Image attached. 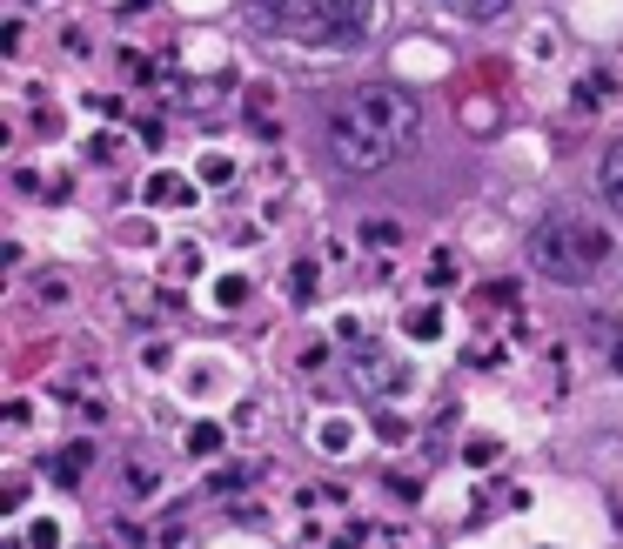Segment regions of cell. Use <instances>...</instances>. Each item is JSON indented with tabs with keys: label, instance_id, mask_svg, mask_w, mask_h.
<instances>
[{
	"label": "cell",
	"instance_id": "obj_1",
	"mask_svg": "<svg viewBox=\"0 0 623 549\" xmlns=\"http://www.w3.org/2000/svg\"><path fill=\"white\" fill-rule=\"evenodd\" d=\"M322 141H329V161L342 175H382L416 154L423 141V101L409 88H389V81H369V88H349L322 121Z\"/></svg>",
	"mask_w": 623,
	"mask_h": 549
},
{
	"label": "cell",
	"instance_id": "obj_2",
	"mask_svg": "<svg viewBox=\"0 0 623 549\" xmlns=\"http://www.w3.org/2000/svg\"><path fill=\"white\" fill-rule=\"evenodd\" d=\"M255 7L275 34H289L302 47H335V54L369 47L382 21V0H255Z\"/></svg>",
	"mask_w": 623,
	"mask_h": 549
},
{
	"label": "cell",
	"instance_id": "obj_3",
	"mask_svg": "<svg viewBox=\"0 0 623 549\" xmlns=\"http://www.w3.org/2000/svg\"><path fill=\"white\" fill-rule=\"evenodd\" d=\"M530 262H536V275H550L557 288H583L603 262H610V235H603L590 215H577V208H557V215L536 221Z\"/></svg>",
	"mask_w": 623,
	"mask_h": 549
},
{
	"label": "cell",
	"instance_id": "obj_4",
	"mask_svg": "<svg viewBox=\"0 0 623 549\" xmlns=\"http://www.w3.org/2000/svg\"><path fill=\"white\" fill-rule=\"evenodd\" d=\"M597 195H603L610 215H623V134L603 148V161H597Z\"/></svg>",
	"mask_w": 623,
	"mask_h": 549
},
{
	"label": "cell",
	"instance_id": "obj_5",
	"mask_svg": "<svg viewBox=\"0 0 623 549\" xmlns=\"http://www.w3.org/2000/svg\"><path fill=\"white\" fill-rule=\"evenodd\" d=\"M88 462H94V456H88V442H67V449L47 462V469H54V483H61V489H74L81 476H88Z\"/></svg>",
	"mask_w": 623,
	"mask_h": 549
},
{
	"label": "cell",
	"instance_id": "obj_6",
	"mask_svg": "<svg viewBox=\"0 0 623 549\" xmlns=\"http://www.w3.org/2000/svg\"><path fill=\"white\" fill-rule=\"evenodd\" d=\"M449 14H456V21H503V14H510V0H443Z\"/></svg>",
	"mask_w": 623,
	"mask_h": 549
},
{
	"label": "cell",
	"instance_id": "obj_7",
	"mask_svg": "<svg viewBox=\"0 0 623 549\" xmlns=\"http://www.w3.org/2000/svg\"><path fill=\"white\" fill-rule=\"evenodd\" d=\"M148 201H155V208H188L195 195H188V181L181 175H155L148 181Z\"/></svg>",
	"mask_w": 623,
	"mask_h": 549
},
{
	"label": "cell",
	"instance_id": "obj_8",
	"mask_svg": "<svg viewBox=\"0 0 623 549\" xmlns=\"http://www.w3.org/2000/svg\"><path fill=\"white\" fill-rule=\"evenodd\" d=\"M356 382H362V389H402V382H409V375H402V369H389V362H376V355H362Z\"/></svg>",
	"mask_w": 623,
	"mask_h": 549
},
{
	"label": "cell",
	"instance_id": "obj_9",
	"mask_svg": "<svg viewBox=\"0 0 623 549\" xmlns=\"http://www.w3.org/2000/svg\"><path fill=\"white\" fill-rule=\"evenodd\" d=\"M590 342L610 355V369H623V322H597V329H590Z\"/></svg>",
	"mask_w": 623,
	"mask_h": 549
},
{
	"label": "cell",
	"instance_id": "obj_10",
	"mask_svg": "<svg viewBox=\"0 0 623 549\" xmlns=\"http://www.w3.org/2000/svg\"><path fill=\"white\" fill-rule=\"evenodd\" d=\"M610 101V74H583L577 81V108H603Z\"/></svg>",
	"mask_w": 623,
	"mask_h": 549
},
{
	"label": "cell",
	"instance_id": "obj_11",
	"mask_svg": "<svg viewBox=\"0 0 623 549\" xmlns=\"http://www.w3.org/2000/svg\"><path fill=\"white\" fill-rule=\"evenodd\" d=\"M188 449H195V456H215V449H222V429H215V422H195V429H188Z\"/></svg>",
	"mask_w": 623,
	"mask_h": 549
},
{
	"label": "cell",
	"instance_id": "obj_12",
	"mask_svg": "<svg viewBox=\"0 0 623 549\" xmlns=\"http://www.w3.org/2000/svg\"><path fill=\"white\" fill-rule=\"evenodd\" d=\"M289 295H295V302H309V295H315V262H295L289 268Z\"/></svg>",
	"mask_w": 623,
	"mask_h": 549
},
{
	"label": "cell",
	"instance_id": "obj_13",
	"mask_svg": "<svg viewBox=\"0 0 623 549\" xmlns=\"http://www.w3.org/2000/svg\"><path fill=\"white\" fill-rule=\"evenodd\" d=\"M215 295L235 308V302H248V282H242V275H228V282H215Z\"/></svg>",
	"mask_w": 623,
	"mask_h": 549
},
{
	"label": "cell",
	"instance_id": "obj_14",
	"mask_svg": "<svg viewBox=\"0 0 623 549\" xmlns=\"http://www.w3.org/2000/svg\"><path fill=\"white\" fill-rule=\"evenodd\" d=\"M228 175H235V168H228L222 154H208V161H201V181H215V188H222V181H228Z\"/></svg>",
	"mask_w": 623,
	"mask_h": 549
},
{
	"label": "cell",
	"instance_id": "obj_15",
	"mask_svg": "<svg viewBox=\"0 0 623 549\" xmlns=\"http://www.w3.org/2000/svg\"><path fill=\"white\" fill-rule=\"evenodd\" d=\"M409 329H416V335H436V329H443V315H436V308H416V315H409Z\"/></svg>",
	"mask_w": 623,
	"mask_h": 549
}]
</instances>
